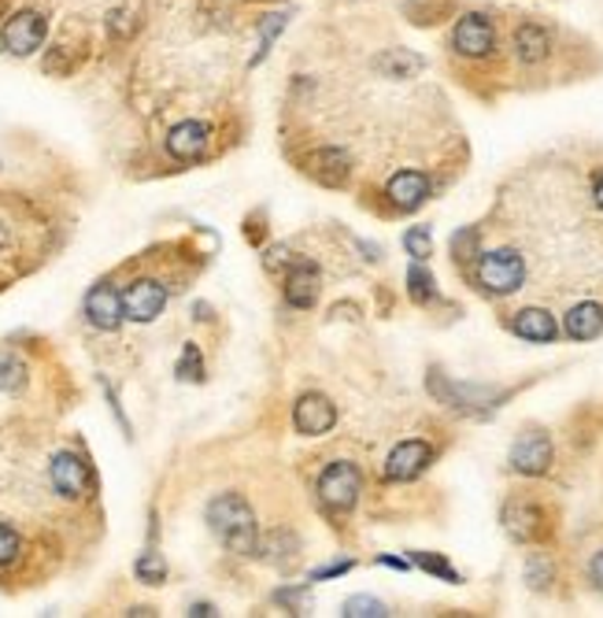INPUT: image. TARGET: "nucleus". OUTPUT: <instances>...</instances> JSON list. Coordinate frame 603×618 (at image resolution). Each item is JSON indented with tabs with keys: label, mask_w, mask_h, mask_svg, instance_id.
<instances>
[{
	"label": "nucleus",
	"mask_w": 603,
	"mask_h": 618,
	"mask_svg": "<svg viewBox=\"0 0 603 618\" xmlns=\"http://www.w3.org/2000/svg\"><path fill=\"white\" fill-rule=\"evenodd\" d=\"M448 53L478 67L500 59V23L493 12H482V8L459 12L452 30H448Z\"/></svg>",
	"instance_id": "f257e3e1"
},
{
	"label": "nucleus",
	"mask_w": 603,
	"mask_h": 618,
	"mask_svg": "<svg viewBox=\"0 0 603 618\" xmlns=\"http://www.w3.org/2000/svg\"><path fill=\"white\" fill-rule=\"evenodd\" d=\"M507 48L518 70L537 75V70H545L551 59L559 56V30L540 15H518L515 23H511Z\"/></svg>",
	"instance_id": "f03ea898"
},
{
	"label": "nucleus",
	"mask_w": 603,
	"mask_h": 618,
	"mask_svg": "<svg viewBox=\"0 0 603 618\" xmlns=\"http://www.w3.org/2000/svg\"><path fill=\"white\" fill-rule=\"evenodd\" d=\"M208 522L230 552L255 555V549H260V541H255V515L238 493L215 496L208 504Z\"/></svg>",
	"instance_id": "7ed1b4c3"
},
{
	"label": "nucleus",
	"mask_w": 603,
	"mask_h": 618,
	"mask_svg": "<svg viewBox=\"0 0 603 618\" xmlns=\"http://www.w3.org/2000/svg\"><path fill=\"white\" fill-rule=\"evenodd\" d=\"M474 282L489 297H511L526 286V260L515 249H489L474 260Z\"/></svg>",
	"instance_id": "20e7f679"
},
{
	"label": "nucleus",
	"mask_w": 603,
	"mask_h": 618,
	"mask_svg": "<svg viewBox=\"0 0 603 618\" xmlns=\"http://www.w3.org/2000/svg\"><path fill=\"white\" fill-rule=\"evenodd\" d=\"M500 522H504V530L511 533V541H518V544H540L551 537L548 511L540 508L537 500H529V496H511L504 504V511H500Z\"/></svg>",
	"instance_id": "39448f33"
},
{
	"label": "nucleus",
	"mask_w": 603,
	"mask_h": 618,
	"mask_svg": "<svg viewBox=\"0 0 603 618\" xmlns=\"http://www.w3.org/2000/svg\"><path fill=\"white\" fill-rule=\"evenodd\" d=\"M551 463H556V449H551V438L545 430H526L511 444L507 467L523 474V478H540V474L551 471Z\"/></svg>",
	"instance_id": "423d86ee"
},
{
	"label": "nucleus",
	"mask_w": 603,
	"mask_h": 618,
	"mask_svg": "<svg viewBox=\"0 0 603 618\" xmlns=\"http://www.w3.org/2000/svg\"><path fill=\"white\" fill-rule=\"evenodd\" d=\"M429 393H434L441 404H448V408H459V411H470V415L496 408V404L507 397V393L478 389V385H456V382H448L441 371L429 374Z\"/></svg>",
	"instance_id": "0eeeda50"
},
{
	"label": "nucleus",
	"mask_w": 603,
	"mask_h": 618,
	"mask_svg": "<svg viewBox=\"0 0 603 618\" xmlns=\"http://www.w3.org/2000/svg\"><path fill=\"white\" fill-rule=\"evenodd\" d=\"M45 34H48V19L26 8V12L8 15L4 30H0V45H4V53H12V56H30L45 45Z\"/></svg>",
	"instance_id": "6e6552de"
},
{
	"label": "nucleus",
	"mask_w": 603,
	"mask_h": 618,
	"mask_svg": "<svg viewBox=\"0 0 603 618\" xmlns=\"http://www.w3.org/2000/svg\"><path fill=\"white\" fill-rule=\"evenodd\" d=\"M319 496L322 504H330L337 511H349L360 500V471L352 463H330L319 478Z\"/></svg>",
	"instance_id": "1a4fd4ad"
},
{
	"label": "nucleus",
	"mask_w": 603,
	"mask_h": 618,
	"mask_svg": "<svg viewBox=\"0 0 603 618\" xmlns=\"http://www.w3.org/2000/svg\"><path fill=\"white\" fill-rule=\"evenodd\" d=\"M385 197H390V205L396 211H418L434 197V181L423 170H396L390 186H385Z\"/></svg>",
	"instance_id": "9d476101"
},
{
	"label": "nucleus",
	"mask_w": 603,
	"mask_h": 618,
	"mask_svg": "<svg viewBox=\"0 0 603 618\" xmlns=\"http://www.w3.org/2000/svg\"><path fill=\"white\" fill-rule=\"evenodd\" d=\"M507 330L515 333V338L529 341V344H556L559 333H563L556 316L545 308H518L515 316L507 319Z\"/></svg>",
	"instance_id": "9b49d317"
},
{
	"label": "nucleus",
	"mask_w": 603,
	"mask_h": 618,
	"mask_svg": "<svg viewBox=\"0 0 603 618\" xmlns=\"http://www.w3.org/2000/svg\"><path fill=\"white\" fill-rule=\"evenodd\" d=\"M429 463H434V449H429L426 441H404V444H396L390 452V460H385V478L412 482L429 467Z\"/></svg>",
	"instance_id": "f8f14e48"
},
{
	"label": "nucleus",
	"mask_w": 603,
	"mask_h": 618,
	"mask_svg": "<svg viewBox=\"0 0 603 618\" xmlns=\"http://www.w3.org/2000/svg\"><path fill=\"white\" fill-rule=\"evenodd\" d=\"M163 304H167V289L152 278H141L122 293V311L134 322H152L163 311Z\"/></svg>",
	"instance_id": "ddd939ff"
},
{
	"label": "nucleus",
	"mask_w": 603,
	"mask_h": 618,
	"mask_svg": "<svg viewBox=\"0 0 603 618\" xmlns=\"http://www.w3.org/2000/svg\"><path fill=\"white\" fill-rule=\"evenodd\" d=\"M48 474H53L56 493L70 496V500L81 496V493H89V485H94V471H89V463L81 460V455H75V452H59Z\"/></svg>",
	"instance_id": "4468645a"
},
{
	"label": "nucleus",
	"mask_w": 603,
	"mask_h": 618,
	"mask_svg": "<svg viewBox=\"0 0 603 618\" xmlns=\"http://www.w3.org/2000/svg\"><path fill=\"white\" fill-rule=\"evenodd\" d=\"M293 422H296V430H300L304 438H322V433H330V430H333L337 411H333V404H330V400L319 397V393H308V397L296 400Z\"/></svg>",
	"instance_id": "2eb2a0df"
},
{
	"label": "nucleus",
	"mask_w": 603,
	"mask_h": 618,
	"mask_svg": "<svg viewBox=\"0 0 603 618\" xmlns=\"http://www.w3.org/2000/svg\"><path fill=\"white\" fill-rule=\"evenodd\" d=\"M208 145H211V130L197 123V119H186V123L171 126V134H167V152L175 159H200L204 152H208Z\"/></svg>",
	"instance_id": "dca6fc26"
},
{
	"label": "nucleus",
	"mask_w": 603,
	"mask_h": 618,
	"mask_svg": "<svg viewBox=\"0 0 603 618\" xmlns=\"http://www.w3.org/2000/svg\"><path fill=\"white\" fill-rule=\"evenodd\" d=\"M86 316L97 330H116L119 322L127 319V311H122L119 293L111 289L108 282H100V286L89 289V297H86Z\"/></svg>",
	"instance_id": "f3484780"
},
{
	"label": "nucleus",
	"mask_w": 603,
	"mask_h": 618,
	"mask_svg": "<svg viewBox=\"0 0 603 618\" xmlns=\"http://www.w3.org/2000/svg\"><path fill=\"white\" fill-rule=\"evenodd\" d=\"M563 333L570 341H592L603 333V304L600 300H578L574 308H567L563 316Z\"/></svg>",
	"instance_id": "a211bd4d"
},
{
	"label": "nucleus",
	"mask_w": 603,
	"mask_h": 618,
	"mask_svg": "<svg viewBox=\"0 0 603 618\" xmlns=\"http://www.w3.org/2000/svg\"><path fill=\"white\" fill-rule=\"evenodd\" d=\"M374 70L382 78H393V82H401V78H415L426 70V59L412 53V48H385L382 56H374Z\"/></svg>",
	"instance_id": "6ab92c4d"
},
{
	"label": "nucleus",
	"mask_w": 603,
	"mask_h": 618,
	"mask_svg": "<svg viewBox=\"0 0 603 618\" xmlns=\"http://www.w3.org/2000/svg\"><path fill=\"white\" fill-rule=\"evenodd\" d=\"M315 297H319V275H315L311 263H296L289 271V278H285V300L293 304V308H311Z\"/></svg>",
	"instance_id": "aec40b11"
},
{
	"label": "nucleus",
	"mask_w": 603,
	"mask_h": 618,
	"mask_svg": "<svg viewBox=\"0 0 603 618\" xmlns=\"http://www.w3.org/2000/svg\"><path fill=\"white\" fill-rule=\"evenodd\" d=\"M311 175L322 186H344L349 181V156L341 148H319L311 156Z\"/></svg>",
	"instance_id": "412c9836"
},
{
	"label": "nucleus",
	"mask_w": 603,
	"mask_h": 618,
	"mask_svg": "<svg viewBox=\"0 0 603 618\" xmlns=\"http://www.w3.org/2000/svg\"><path fill=\"white\" fill-rule=\"evenodd\" d=\"M407 293H412L415 304L437 300V282H434V275H429V271L423 267V260H415L412 271H407Z\"/></svg>",
	"instance_id": "4be33fe9"
},
{
	"label": "nucleus",
	"mask_w": 603,
	"mask_h": 618,
	"mask_svg": "<svg viewBox=\"0 0 603 618\" xmlns=\"http://www.w3.org/2000/svg\"><path fill=\"white\" fill-rule=\"evenodd\" d=\"M23 382H26L23 360L12 356V352H0V393H19Z\"/></svg>",
	"instance_id": "5701e85b"
},
{
	"label": "nucleus",
	"mask_w": 603,
	"mask_h": 618,
	"mask_svg": "<svg viewBox=\"0 0 603 618\" xmlns=\"http://www.w3.org/2000/svg\"><path fill=\"white\" fill-rule=\"evenodd\" d=\"M452 256L456 263H474L482 256V234H478V227H463L452 238Z\"/></svg>",
	"instance_id": "b1692460"
},
{
	"label": "nucleus",
	"mask_w": 603,
	"mask_h": 618,
	"mask_svg": "<svg viewBox=\"0 0 603 618\" xmlns=\"http://www.w3.org/2000/svg\"><path fill=\"white\" fill-rule=\"evenodd\" d=\"M551 577H556V566H551L548 555L545 552L529 555V560H526V582H529V589H548Z\"/></svg>",
	"instance_id": "393cba45"
},
{
	"label": "nucleus",
	"mask_w": 603,
	"mask_h": 618,
	"mask_svg": "<svg viewBox=\"0 0 603 618\" xmlns=\"http://www.w3.org/2000/svg\"><path fill=\"white\" fill-rule=\"evenodd\" d=\"M285 23H289V19H285L282 12H274V15H267V19H263V23H260V48H255L252 64H260V59H263V56H267V53H271L274 37H278V34H282V30H285Z\"/></svg>",
	"instance_id": "a878e982"
},
{
	"label": "nucleus",
	"mask_w": 603,
	"mask_h": 618,
	"mask_svg": "<svg viewBox=\"0 0 603 618\" xmlns=\"http://www.w3.org/2000/svg\"><path fill=\"white\" fill-rule=\"evenodd\" d=\"M404 249H407V256H415V260L434 256V234H429V227H412V230H407Z\"/></svg>",
	"instance_id": "bb28decb"
},
{
	"label": "nucleus",
	"mask_w": 603,
	"mask_h": 618,
	"mask_svg": "<svg viewBox=\"0 0 603 618\" xmlns=\"http://www.w3.org/2000/svg\"><path fill=\"white\" fill-rule=\"evenodd\" d=\"M134 571H138V577H141L145 585H160L163 577H167V563H163L160 552H145V555L138 560Z\"/></svg>",
	"instance_id": "cd10ccee"
},
{
	"label": "nucleus",
	"mask_w": 603,
	"mask_h": 618,
	"mask_svg": "<svg viewBox=\"0 0 603 618\" xmlns=\"http://www.w3.org/2000/svg\"><path fill=\"white\" fill-rule=\"evenodd\" d=\"M415 563L423 566V571H429V574H437V577H445V582H459V574L452 571V563L448 560H441V555H429V552H415Z\"/></svg>",
	"instance_id": "c85d7f7f"
},
{
	"label": "nucleus",
	"mask_w": 603,
	"mask_h": 618,
	"mask_svg": "<svg viewBox=\"0 0 603 618\" xmlns=\"http://www.w3.org/2000/svg\"><path fill=\"white\" fill-rule=\"evenodd\" d=\"M341 611L352 615V618H363V615H390V611H385V604L371 600V596H352V600H344Z\"/></svg>",
	"instance_id": "c756f323"
},
{
	"label": "nucleus",
	"mask_w": 603,
	"mask_h": 618,
	"mask_svg": "<svg viewBox=\"0 0 603 618\" xmlns=\"http://www.w3.org/2000/svg\"><path fill=\"white\" fill-rule=\"evenodd\" d=\"M178 378L186 382H200L204 378V367H200V352L186 344V352H182V363H178Z\"/></svg>",
	"instance_id": "7c9ffc66"
},
{
	"label": "nucleus",
	"mask_w": 603,
	"mask_h": 618,
	"mask_svg": "<svg viewBox=\"0 0 603 618\" xmlns=\"http://www.w3.org/2000/svg\"><path fill=\"white\" fill-rule=\"evenodd\" d=\"M15 555H19V533L12 530V526L0 522V566L12 563Z\"/></svg>",
	"instance_id": "2f4dec72"
},
{
	"label": "nucleus",
	"mask_w": 603,
	"mask_h": 618,
	"mask_svg": "<svg viewBox=\"0 0 603 618\" xmlns=\"http://www.w3.org/2000/svg\"><path fill=\"white\" fill-rule=\"evenodd\" d=\"M589 582L603 593V549L592 555V563H589Z\"/></svg>",
	"instance_id": "473e14b6"
},
{
	"label": "nucleus",
	"mask_w": 603,
	"mask_h": 618,
	"mask_svg": "<svg viewBox=\"0 0 603 618\" xmlns=\"http://www.w3.org/2000/svg\"><path fill=\"white\" fill-rule=\"evenodd\" d=\"M344 571H352V560L333 563V566H326V571H315V574H311V582H322V577H333V574H344Z\"/></svg>",
	"instance_id": "72a5a7b5"
},
{
	"label": "nucleus",
	"mask_w": 603,
	"mask_h": 618,
	"mask_svg": "<svg viewBox=\"0 0 603 618\" xmlns=\"http://www.w3.org/2000/svg\"><path fill=\"white\" fill-rule=\"evenodd\" d=\"M592 205L603 211V170H596V178H592Z\"/></svg>",
	"instance_id": "f704fd0d"
},
{
	"label": "nucleus",
	"mask_w": 603,
	"mask_h": 618,
	"mask_svg": "<svg viewBox=\"0 0 603 618\" xmlns=\"http://www.w3.org/2000/svg\"><path fill=\"white\" fill-rule=\"evenodd\" d=\"M189 615H215V607H211V604H193Z\"/></svg>",
	"instance_id": "c9c22d12"
}]
</instances>
